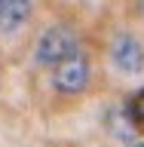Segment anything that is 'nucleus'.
<instances>
[{"mask_svg": "<svg viewBox=\"0 0 144 147\" xmlns=\"http://www.w3.org/2000/svg\"><path fill=\"white\" fill-rule=\"evenodd\" d=\"M80 52V34H77V28L71 25H49L40 34L37 40V49H34V58L37 64H43V67H55L58 61H64L68 55Z\"/></svg>", "mask_w": 144, "mask_h": 147, "instance_id": "f257e3e1", "label": "nucleus"}, {"mask_svg": "<svg viewBox=\"0 0 144 147\" xmlns=\"http://www.w3.org/2000/svg\"><path fill=\"white\" fill-rule=\"evenodd\" d=\"M89 80H92V64L83 52L68 55L64 61L52 67V86L62 95H83L89 89Z\"/></svg>", "mask_w": 144, "mask_h": 147, "instance_id": "f03ea898", "label": "nucleus"}, {"mask_svg": "<svg viewBox=\"0 0 144 147\" xmlns=\"http://www.w3.org/2000/svg\"><path fill=\"white\" fill-rule=\"evenodd\" d=\"M107 52H110V61H114V67H117L120 74H126V77L144 74V43L135 34H129V31L114 34Z\"/></svg>", "mask_w": 144, "mask_h": 147, "instance_id": "7ed1b4c3", "label": "nucleus"}, {"mask_svg": "<svg viewBox=\"0 0 144 147\" xmlns=\"http://www.w3.org/2000/svg\"><path fill=\"white\" fill-rule=\"evenodd\" d=\"M34 18V0H0V31L16 34Z\"/></svg>", "mask_w": 144, "mask_h": 147, "instance_id": "20e7f679", "label": "nucleus"}, {"mask_svg": "<svg viewBox=\"0 0 144 147\" xmlns=\"http://www.w3.org/2000/svg\"><path fill=\"white\" fill-rule=\"evenodd\" d=\"M129 119H132V126H135V132H144V86L132 95V101H129L126 107Z\"/></svg>", "mask_w": 144, "mask_h": 147, "instance_id": "39448f33", "label": "nucleus"}, {"mask_svg": "<svg viewBox=\"0 0 144 147\" xmlns=\"http://www.w3.org/2000/svg\"><path fill=\"white\" fill-rule=\"evenodd\" d=\"M132 147H144V141H138V144H132Z\"/></svg>", "mask_w": 144, "mask_h": 147, "instance_id": "423d86ee", "label": "nucleus"}]
</instances>
